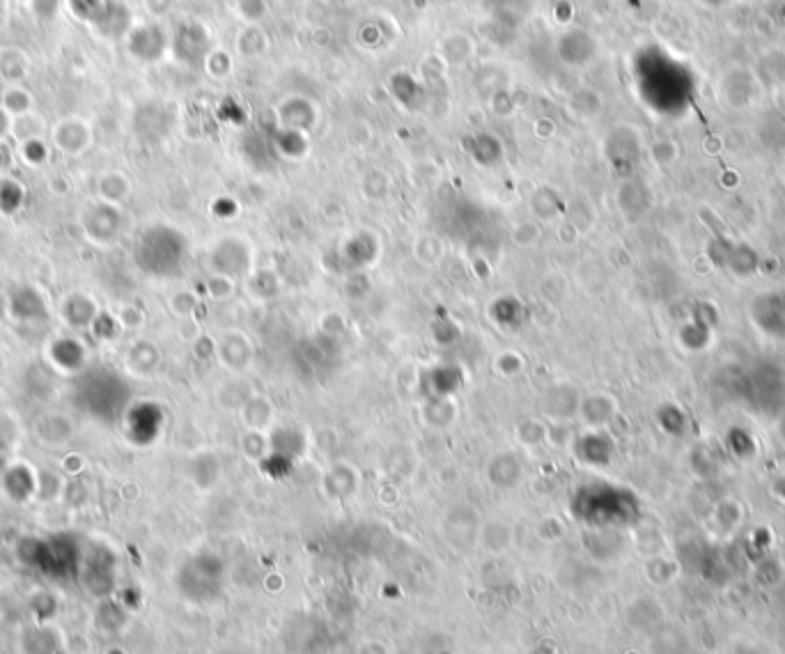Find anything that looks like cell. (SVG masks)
Returning a JSON list of instances; mask_svg holds the SVG:
<instances>
[{"label": "cell", "instance_id": "obj_4", "mask_svg": "<svg viewBox=\"0 0 785 654\" xmlns=\"http://www.w3.org/2000/svg\"><path fill=\"white\" fill-rule=\"evenodd\" d=\"M122 216L120 209L111 205V202H95V205L85 209L83 214V230L92 241L97 244H108L120 235Z\"/></svg>", "mask_w": 785, "mask_h": 654}, {"label": "cell", "instance_id": "obj_17", "mask_svg": "<svg viewBox=\"0 0 785 654\" xmlns=\"http://www.w3.org/2000/svg\"><path fill=\"white\" fill-rule=\"evenodd\" d=\"M30 106H33V99H30V95L23 88H17V85H14V88L5 92L3 108L10 115H26L30 111Z\"/></svg>", "mask_w": 785, "mask_h": 654}, {"label": "cell", "instance_id": "obj_21", "mask_svg": "<svg viewBox=\"0 0 785 654\" xmlns=\"http://www.w3.org/2000/svg\"><path fill=\"white\" fill-rule=\"evenodd\" d=\"M10 124H12L10 122V113H7L5 108L0 106V140H3L7 131H10Z\"/></svg>", "mask_w": 785, "mask_h": 654}, {"label": "cell", "instance_id": "obj_9", "mask_svg": "<svg viewBox=\"0 0 785 654\" xmlns=\"http://www.w3.org/2000/svg\"><path fill=\"white\" fill-rule=\"evenodd\" d=\"M83 570H85V583L88 588L95 590V593H108L113 586V556L108 554L106 549H97L95 554L81 560Z\"/></svg>", "mask_w": 785, "mask_h": 654}, {"label": "cell", "instance_id": "obj_2", "mask_svg": "<svg viewBox=\"0 0 785 654\" xmlns=\"http://www.w3.org/2000/svg\"><path fill=\"white\" fill-rule=\"evenodd\" d=\"M136 264L150 276H170L184 260V239L166 225L145 230L134 248Z\"/></svg>", "mask_w": 785, "mask_h": 654}, {"label": "cell", "instance_id": "obj_7", "mask_svg": "<svg viewBox=\"0 0 785 654\" xmlns=\"http://www.w3.org/2000/svg\"><path fill=\"white\" fill-rule=\"evenodd\" d=\"M7 310H10L14 319L19 322H40V319L49 317V310H46V301L35 287H17L12 292L10 301H7Z\"/></svg>", "mask_w": 785, "mask_h": 654}, {"label": "cell", "instance_id": "obj_14", "mask_svg": "<svg viewBox=\"0 0 785 654\" xmlns=\"http://www.w3.org/2000/svg\"><path fill=\"white\" fill-rule=\"evenodd\" d=\"M129 193V182L127 177H122L120 173H108L101 177L99 182V196L104 202H111V205H120V202L127 198Z\"/></svg>", "mask_w": 785, "mask_h": 654}, {"label": "cell", "instance_id": "obj_12", "mask_svg": "<svg viewBox=\"0 0 785 654\" xmlns=\"http://www.w3.org/2000/svg\"><path fill=\"white\" fill-rule=\"evenodd\" d=\"M97 315L99 313L95 301L85 297V294H72V297H67L65 303H62V317H65V322L74 326V329H88V326L95 324Z\"/></svg>", "mask_w": 785, "mask_h": 654}, {"label": "cell", "instance_id": "obj_22", "mask_svg": "<svg viewBox=\"0 0 785 654\" xmlns=\"http://www.w3.org/2000/svg\"><path fill=\"white\" fill-rule=\"evenodd\" d=\"M0 480H3V464H0Z\"/></svg>", "mask_w": 785, "mask_h": 654}, {"label": "cell", "instance_id": "obj_3", "mask_svg": "<svg viewBox=\"0 0 785 654\" xmlns=\"http://www.w3.org/2000/svg\"><path fill=\"white\" fill-rule=\"evenodd\" d=\"M69 12L106 40H120L131 30V14L120 0H67Z\"/></svg>", "mask_w": 785, "mask_h": 654}, {"label": "cell", "instance_id": "obj_6", "mask_svg": "<svg viewBox=\"0 0 785 654\" xmlns=\"http://www.w3.org/2000/svg\"><path fill=\"white\" fill-rule=\"evenodd\" d=\"M53 143H56L60 152L69 154V157L83 154L92 143L90 124L79 118H67L58 122L56 129H53Z\"/></svg>", "mask_w": 785, "mask_h": 654}, {"label": "cell", "instance_id": "obj_5", "mask_svg": "<svg viewBox=\"0 0 785 654\" xmlns=\"http://www.w3.org/2000/svg\"><path fill=\"white\" fill-rule=\"evenodd\" d=\"M127 49L131 56L141 62H154L166 49V35L161 33V28L154 23H141V26H131L127 33Z\"/></svg>", "mask_w": 785, "mask_h": 654}, {"label": "cell", "instance_id": "obj_10", "mask_svg": "<svg viewBox=\"0 0 785 654\" xmlns=\"http://www.w3.org/2000/svg\"><path fill=\"white\" fill-rule=\"evenodd\" d=\"M51 361L56 368L79 375L81 370H85V349L79 340L58 338L51 345Z\"/></svg>", "mask_w": 785, "mask_h": 654}, {"label": "cell", "instance_id": "obj_18", "mask_svg": "<svg viewBox=\"0 0 785 654\" xmlns=\"http://www.w3.org/2000/svg\"><path fill=\"white\" fill-rule=\"evenodd\" d=\"M30 12L42 23H49L58 17L60 0H30Z\"/></svg>", "mask_w": 785, "mask_h": 654}, {"label": "cell", "instance_id": "obj_20", "mask_svg": "<svg viewBox=\"0 0 785 654\" xmlns=\"http://www.w3.org/2000/svg\"><path fill=\"white\" fill-rule=\"evenodd\" d=\"M356 654H388V650H386V645L379 643V641H365L359 645Z\"/></svg>", "mask_w": 785, "mask_h": 654}, {"label": "cell", "instance_id": "obj_16", "mask_svg": "<svg viewBox=\"0 0 785 654\" xmlns=\"http://www.w3.org/2000/svg\"><path fill=\"white\" fill-rule=\"evenodd\" d=\"M21 200H23V189L17 182H12V179L0 182V212L3 214L17 212L21 207Z\"/></svg>", "mask_w": 785, "mask_h": 654}, {"label": "cell", "instance_id": "obj_8", "mask_svg": "<svg viewBox=\"0 0 785 654\" xmlns=\"http://www.w3.org/2000/svg\"><path fill=\"white\" fill-rule=\"evenodd\" d=\"M159 411L152 404H141V407H131L124 414V427L129 430L131 441L136 443H150L159 432Z\"/></svg>", "mask_w": 785, "mask_h": 654}, {"label": "cell", "instance_id": "obj_11", "mask_svg": "<svg viewBox=\"0 0 785 654\" xmlns=\"http://www.w3.org/2000/svg\"><path fill=\"white\" fill-rule=\"evenodd\" d=\"M0 485H3V489L7 492V496L12 498V501L21 503L35 494L37 480L28 466L17 464V466H12V469L3 471V480H0Z\"/></svg>", "mask_w": 785, "mask_h": 654}, {"label": "cell", "instance_id": "obj_13", "mask_svg": "<svg viewBox=\"0 0 785 654\" xmlns=\"http://www.w3.org/2000/svg\"><path fill=\"white\" fill-rule=\"evenodd\" d=\"M37 434L42 436V441L46 443H65L72 434V425L65 416H42L40 423H37Z\"/></svg>", "mask_w": 785, "mask_h": 654}, {"label": "cell", "instance_id": "obj_15", "mask_svg": "<svg viewBox=\"0 0 785 654\" xmlns=\"http://www.w3.org/2000/svg\"><path fill=\"white\" fill-rule=\"evenodd\" d=\"M26 74V58L19 51H3L0 53V76L10 83H17Z\"/></svg>", "mask_w": 785, "mask_h": 654}, {"label": "cell", "instance_id": "obj_19", "mask_svg": "<svg viewBox=\"0 0 785 654\" xmlns=\"http://www.w3.org/2000/svg\"><path fill=\"white\" fill-rule=\"evenodd\" d=\"M26 159L30 163H42L46 159V147L42 140H28L26 143Z\"/></svg>", "mask_w": 785, "mask_h": 654}, {"label": "cell", "instance_id": "obj_1", "mask_svg": "<svg viewBox=\"0 0 785 654\" xmlns=\"http://www.w3.org/2000/svg\"><path fill=\"white\" fill-rule=\"evenodd\" d=\"M129 397L127 381L115 370L106 368L81 370L72 386L74 407L101 423H111L127 414Z\"/></svg>", "mask_w": 785, "mask_h": 654}]
</instances>
